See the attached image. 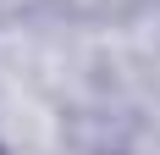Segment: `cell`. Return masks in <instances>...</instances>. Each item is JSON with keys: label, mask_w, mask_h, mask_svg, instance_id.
I'll return each instance as SVG.
<instances>
[{"label": "cell", "mask_w": 160, "mask_h": 155, "mask_svg": "<svg viewBox=\"0 0 160 155\" xmlns=\"http://www.w3.org/2000/svg\"><path fill=\"white\" fill-rule=\"evenodd\" d=\"M0 155H6V150H0Z\"/></svg>", "instance_id": "obj_1"}]
</instances>
